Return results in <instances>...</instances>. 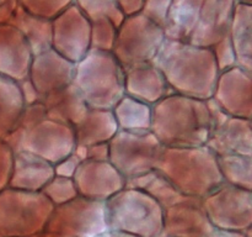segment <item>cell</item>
Masks as SVG:
<instances>
[{
    "instance_id": "obj_1",
    "label": "cell",
    "mask_w": 252,
    "mask_h": 237,
    "mask_svg": "<svg viewBox=\"0 0 252 237\" xmlns=\"http://www.w3.org/2000/svg\"><path fill=\"white\" fill-rule=\"evenodd\" d=\"M153 62L172 93L201 100L213 96L219 69L209 47L166 37Z\"/></svg>"
},
{
    "instance_id": "obj_2",
    "label": "cell",
    "mask_w": 252,
    "mask_h": 237,
    "mask_svg": "<svg viewBox=\"0 0 252 237\" xmlns=\"http://www.w3.org/2000/svg\"><path fill=\"white\" fill-rule=\"evenodd\" d=\"M212 130L208 100L171 93L153 105L150 131L166 147L206 146Z\"/></svg>"
},
{
    "instance_id": "obj_3",
    "label": "cell",
    "mask_w": 252,
    "mask_h": 237,
    "mask_svg": "<svg viewBox=\"0 0 252 237\" xmlns=\"http://www.w3.org/2000/svg\"><path fill=\"white\" fill-rule=\"evenodd\" d=\"M154 169L166 178L181 194L198 199L211 194L221 182L218 158L207 146H162Z\"/></svg>"
},
{
    "instance_id": "obj_4",
    "label": "cell",
    "mask_w": 252,
    "mask_h": 237,
    "mask_svg": "<svg viewBox=\"0 0 252 237\" xmlns=\"http://www.w3.org/2000/svg\"><path fill=\"white\" fill-rule=\"evenodd\" d=\"M226 0H172L164 27L165 36L202 47H212L225 37Z\"/></svg>"
},
{
    "instance_id": "obj_5",
    "label": "cell",
    "mask_w": 252,
    "mask_h": 237,
    "mask_svg": "<svg viewBox=\"0 0 252 237\" xmlns=\"http://www.w3.org/2000/svg\"><path fill=\"white\" fill-rule=\"evenodd\" d=\"M73 84L89 108L112 110L126 94L125 69L112 52L90 49L75 63Z\"/></svg>"
},
{
    "instance_id": "obj_6",
    "label": "cell",
    "mask_w": 252,
    "mask_h": 237,
    "mask_svg": "<svg viewBox=\"0 0 252 237\" xmlns=\"http://www.w3.org/2000/svg\"><path fill=\"white\" fill-rule=\"evenodd\" d=\"M106 220L113 229L153 236L164 225L162 206L144 190L125 187L105 201Z\"/></svg>"
},
{
    "instance_id": "obj_7",
    "label": "cell",
    "mask_w": 252,
    "mask_h": 237,
    "mask_svg": "<svg viewBox=\"0 0 252 237\" xmlns=\"http://www.w3.org/2000/svg\"><path fill=\"white\" fill-rule=\"evenodd\" d=\"M165 39L164 29L139 12L126 16L118 26L112 53L127 69L154 61Z\"/></svg>"
},
{
    "instance_id": "obj_8",
    "label": "cell",
    "mask_w": 252,
    "mask_h": 237,
    "mask_svg": "<svg viewBox=\"0 0 252 237\" xmlns=\"http://www.w3.org/2000/svg\"><path fill=\"white\" fill-rule=\"evenodd\" d=\"M12 151H27L56 164L76 147L74 127L46 118L15 137L4 140Z\"/></svg>"
},
{
    "instance_id": "obj_9",
    "label": "cell",
    "mask_w": 252,
    "mask_h": 237,
    "mask_svg": "<svg viewBox=\"0 0 252 237\" xmlns=\"http://www.w3.org/2000/svg\"><path fill=\"white\" fill-rule=\"evenodd\" d=\"M108 160L126 179H129L154 169L162 146L150 130H118L108 142Z\"/></svg>"
},
{
    "instance_id": "obj_10",
    "label": "cell",
    "mask_w": 252,
    "mask_h": 237,
    "mask_svg": "<svg viewBox=\"0 0 252 237\" xmlns=\"http://www.w3.org/2000/svg\"><path fill=\"white\" fill-rule=\"evenodd\" d=\"M52 48L73 63L91 49V21L74 4L52 19Z\"/></svg>"
},
{
    "instance_id": "obj_11",
    "label": "cell",
    "mask_w": 252,
    "mask_h": 237,
    "mask_svg": "<svg viewBox=\"0 0 252 237\" xmlns=\"http://www.w3.org/2000/svg\"><path fill=\"white\" fill-rule=\"evenodd\" d=\"M80 197L106 201L126 187V179L110 160H81L73 177Z\"/></svg>"
},
{
    "instance_id": "obj_12",
    "label": "cell",
    "mask_w": 252,
    "mask_h": 237,
    "mask_svg": "<svg viewBox=\"0 0 252 237\" xmlns=\"http://www.w3.org/2000/svg\"><path fill=\"white\" fill-rule=\"evenodd\" d=\"M33 51L17 27L0 24V76L14 81L29 78Z\"/></svg>"
},
{
    "instance_id": "obj_13",
    "label": "cell",
    "mask_w": 252,
    "mask_h": 237,
    "mask_svg": "<svg viewBox=\"0 0 252 237\" xmlns=\"http://www.w3.org/2000/svg\"><path fill=\"white\" fill-rule=\"evenodd\" d=\"M75 63L70 62L54 51L48 48L36 53L32 59L29 79L33 84L41 98L52 91L73 83Z\"/></svg>"
},
{
    "instance_id": "obj_14",
    "label": "cell",
    "mask_w": 252,
    "mask_h": 237,
    "mask_svg": "<svg viewBox=\"0 0 252 237\" xmlns=\"http://www.w3.org/2000/svg\"><path fill=\"white\" fill-rule=\"evenodd\" d=\"M54 225L65 226L63 229L79 232L101 231L105 226L106 207L105 201L88 199L78 195L65 204L58 205L51 214Z\"/></svg>"
},
{
    "instance_id": "obj_15",
    "label": "cell",
    "mask_w": 252,
    "mask_h": 237,
    "mask_svg": "<svg viewBox=\"0 0 252 237\" xmlns=\"http://www.w3.org/2000/svg\"><path fill=\"white\" fill-rule=\"evenodd\" d=\"M125 91L127 95L152 106L172 93L154 62L125 69Z\"/></svg>"
},
{
    "instance_id": "obj_16",
    "label": "cell",
    "mask_w": 252,
    "mask_h": 237,
    "mask_svg": "<svg viewBox=\"0 0 252 237\" xmlns=\"http://www.w3.org/2000/svg\"><path fill=\"white\" fill-rule=\"evenodd\" d=\"M54 174V164L48 160L27 151H15L9 185L25 192H42Z\"/></svg>"
},
{
    "instance_id": "obj_17",
    "label": "cell",
    "mask_w": 252,
    "mask_h": 237,
    "mask_svg": "<svg viewBox=\"0 0 252 237\" xmlns=\"http://www.w3.org/2000/svg\"><path fill=\"white\" fill-rule=\"evenodd\" d=\"M47 118L66 125L75 126L88 111L89 106L73 83L52 91L42 98Z\"/></svg>"
},
{
    "instance_id": "obj_18",
    "label": "cell",
    "mask_w": 252,
    "mask_h": 237,
    "mask_svg": "<svg viewBox=\"0 0 252 237\" xmlns=\"http://www.w3.org/2000/svg\"><path fill=\"white\" fill-rule=\"evenodd\" d=\"M118 126L112 110L89 108L84 118L74 126L76 146L110 142L117 133Z\"/></svg>"
},
{
    "instance_id": "obj_19",
    "label": "cell",
    "mask_w": 252,
    "mask_h": 237,
    "mask_svg": "<svg viewBox=\"0 0 252 237\" xmlns=\"http://www.w3.org/2000/svg\"><path fill=\"white\" fill-rule=\"evenodd\" d=\"M9 22L21 31L34 54L52 47V20L37 16L19 6Z\"/></svg>"
},
{
    "instance_id": "obj_20",
    "label": "cell",
    "mask_w": 252,
    "mask_h": 237,
    "mask_svg": "<svg viewBox=\"0 0 252 237\" xmlns=\"http://www.w3.org/2000/svg\"><path fill=\"white\" fill-rule=\"evenodd\" d=\"M112 113L118 130L148 131L152 127L153 106L127 94L113 106Z\"/></svg>"
},
{
    "instance_id": "obj_21",
    "label": "cell",
    "mask_w": 252,
    "mask_h": 237,
    "mask_svg": "<svg viewBox=\"0 0 252 237\" xmlns=\"http://www.w3.org/2000/svg\"><path fill=\"white\" fill-rule=\"evenodd\" d=\"M25 106L19 83L0 76V140L16 127Z\"/></svg>"
},
{
    "instance_id": "obj_22",
    "label": "cell",
    "mask_w": 252,
    "mask_h": 237,
    "mask_svg": "<svg viewBox=\"0 0 252 237\" xmlns=\"http://www.w3.org/2000/svg\"><path fill=\"white\" fill-rule=\"evenodd\" d=\"M73 4L89 20L108 17L117 27L125 20V15L117 7L116 0H73Z\"/></svg>"
},
{
    "instance_id": "obj_23",
    "label": "cell",
    "mask_w": 252,
    "mask_h": 237,
    "mask_svg": "<svg viewBox=\"0 0 252 237\" xmlns=\"http://www.w3.org/2000/svg\"><path fill=\"white\" fill-rule=\"evenodd\" d=\"M91 21V49L112 52L118 27L108 17H98Z\"/></svg>"
},
{
    "instance_id": "obj_24",
    "label": "cell",
    "mask_w": 252,
    "mask_h": 237,
    "mask_svg": "<svg viewBox=\"0 0 252 237\" xmlns=\"http://www.w3.org/2000/svg\"><path fill=\"white\" fill-rule=\"evenodd\" d=\"M42 193L53 205L65 204L79 195L73 178L56 174L42 189Z\"/></svg>"
},
{
    "instance_id": "obj_25",
    "label": "cell",
    "mask_w": 252,
    "mask_h": 237,
    "mask_svg": "<svg viewBox=\"0 0 252 237\" xmlns=\"http://www.w3.org/2000/svg\"><path fill=\"white\" fill-rule=\"evenodd\" d=\"M20 6L31 14L52 20L73 4V0H19Z\"/></svg>"
},
{
    "instance_id": "obj_26",
    "label": "cell",
    "mask_w": 252,
    "mask_h": 237,
    "mask_svg": "<svg viewBox=\"0 0 252 237\" xmlns=\"http://www.w3.org/2000/svg\"><path fill=\"white\" fill-rule=\"evenodd\" d=\"M172 0H144L140 14L164 29Z\"/></svg>"
},
{
    "instance_id": "obj_27",
    "label": "cell",
    "mask_w": 252,
    "mask_h": 237,
    "mask_svg": "<svg viewBox=\"0 0 252 237\" xmlns=\"http://www.w3.org/2000/svg\"><path fill=\"white\" fill-rule=\"evenodd\" d=\"M80 162V158L73 152L71 155L66 156L65 158L54 164V173H56V175H61V177L73 178Z\"/></svg>"
},
{
    "instance_id": "obj_28",
    "label": "cell",
    "mask_w": 252,
    "mask_h": 237,
    "mask_svg": "<svg viewBox=\"0 0 252 237\" xmlns=\"http://www.w3.org/2000/svg\"><path fill=\"white\" fill-rule=\"evenodd\" d=\"M19 86L20 90H21L22 99L25 101V105H31V104L39 103L42 100L41 95H39L38 91L36 90V88H34V85L29 78L19 81Z\"/></svg>"
},
{
    "instance_id": "obj_29",
    "label": "cell",
    "mask_w": 252,
    "mask_h": 237,
    "mask_svg": "<svg viewBox=\"0 0 252 237\" xmlns=\"http://www.w3.org/2000/svg\"><path fill=\"white\" fill-rule=\"evenodd\" d=\"M110 158V147L108 142L96 143L86 147L85 159L90 160H108Z\"/></svg>"
},
{
    "instance_id": "obj_30",
    "label": "cell",
    "mask_w": 252,
    "mask_h": 237,
    "mask_svg": "<svg viewBox=\"0 0 252 237\" xmlns=\"http://www.w3.org/2000/svg\"><path fill=\"white\" fill-rule=\"evenodd\" d=\"M117 7L120 11L126 16L139 14L143 9L144 0H116Z\"/></svg>"
},
{
    "instance_id": "obj_31",
    "label": "cell",
    "mask_w": 252,
    "mask_h": 237,
    "mask_svg": "<svg viewBox=\"0 0 252 237\" xmlns=\"http://www.w3.org/2000/svg\"><path fill=\"white\" fill-rule=\"evenodd\" d=\"M19 6V0H0V24L9 22Z\"/></svg>"
}]
</instances>
